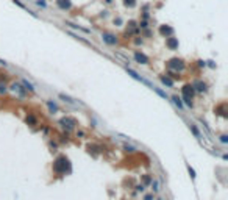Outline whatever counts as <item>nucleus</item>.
I'll use <instances>...</instances> for the list:
<instances>
[{
  "label": "nucleus",
  "instance_id": "nucleus-9",
  "mask_svg": "<svg viewBox=\"0 0 228 200\" xmlns=\"http://www.w3.org/2000/svg\"><path fill=\"white\" fill-rule=\"evenodd\" d=\"M192 88H194V89H197L198 92H205V91H206V85H205L203 81L197 80V81H194V83H192Z\"/></svg>",
  "mask_w": 228,
  "mask_h": 200
},
{
  "label": "nucleus",
  "instance_id": "nucleus-14",
  "mask_svg": "<svg viewBox=\"0 0 228 200\" xmlns=\"http://www.w3.org/2000/svg\"><path fill=\"white\" fill-rule=\"evenodd\" d=\"M191 131H192V133H194V136H195V138H200V131L197 130V127H195V125H191Z\"/></svg>",
  "mask_w": 228,
  "mask_h": 200
},
{
  "label": "nucleus",
  "instance_id": "nucleus-16",
  "mask_svg": "<svg viewBox=\"0 0 228 200\" xmlns=\"http://www.w3.org/2000/svg\"><path fill=\"white\" fill-rule=\"evenodd\" d=\"M22 83H24V86H25L27 89H30V91H33V89H34V88H33V85H31V83H28V81H27V80H22Z\"/></svg>",
  "mask_w": 228,
  "mask_h": 200
},
{
  "label": "nucleus",
  "instance_id": "nucleus-24",
  "mask_svg": "<svg viewBox=\"0 0 228 200\" xmlns=\"http://www.w3.org/2000/svg\"><path fill=\"white\" fill-rule=\"evenodd\" d=\"M153 191H155V192H156V191H158V181H153Z\"/></svg>",
  "mask_w": 228,
  "mask_h": 200
},
{
  "label": "nucleus",
  "instance_id": "nucleus-8",
  "mask_svg": "<svg viewBox=\"0 0 228 200\" xmlns=\"http://www.w3.org/2000/svg\"><path fill=\"white\" fill-rule=\"evenodd\" d=\"M166 44H167V47L170 50H177V49H178V39H177V38H167Z\"/></svg>",
  "mask_w": 228,
  "mask_h": 200
},
{
  "label": "nucleus",
  "instance_id": "nucleus-17",
  "mask_svg": "<svg viewBox=\"0 0 228 200\" xmlns=\"http://www.w3.org/2000/svg\"><path fill=\"white\" fill-rule=\"evenodd\" d=\"M60 97H61V99H64L66 102H69V103H72V105H74V100H72L70 97H67V95H64V94H60Z\"/></svg>",
  "mask_w": 228,
  "mask_h": 200
},
{
  "label": "nucleus",
  "instance_id": "nucleus-25",
  "mask_svg": "<svg viewBox=\"0 0 228 200\" xmlns=\"http://www.w3.org/2000/svg\"><path fill=\"white\" fill-rule=\"evenodd\" d=\"M125 150H127V152H134V149L130 147V145H125Z\"/></svg>",
  "mask_w": 228,
  "mask_h": 200
},
{
  "label": "nucleus",
  "instance_id": "nucleus-1",
  "mask_svg": "<svg viewBox=\"0 0 228 200\" xmlns=\"http://www.w3.org/2000/svg\"><path fill=\"white\" fill-rule=\"evenodd\" d=\"M53 170H55V174H58V175H63V174H66V172H69L70 170L69 160H67L66 156H58L53 163Z\"/></svg>",
  "mask_w": 228,
  "mask_h": 200
},
{
  "label": "nucleus",
  "instance_id": "nucleus-11",
  "mask_svg": "<svg viewBox=\"0 0 228 200\" xmlns=\"http://www.w3.org/2000/svg\"><path fill=\"white\" fill-rule=\"evenodd\" d=\"M161 81H163V85L169 86V88H172V86H174V80H172V78H169L167 75H166V77H161Z\"/></svg>",
  "mask_w": 228,
  "mask_h": 200
},
{
  "label": "nucleus",
  "instance_id": "nucleus-21",
  "mask_svg": "<svg viewBox=\"0 0 228 200\" xmlns=\"http://www.w3.org/2000/svg\"><path fill=\"white\" fill-rule=\"evenodd\" d=\"M220 141H222L223 144H225V142H228V136H227V135H222V136H220Z\"/></svg>",
  "mask_w": 228,
  "mask_h": 200
},
{
  "label": "nucleus",
  "instance_id": "nucleus-4",
  "mask_svg": "<svg viewBox=\"0 0 228 200\" xmlns=\"http://www.w3.org/2000/svg\"><path fill=\"white\" fill-rule=\"evenodd\" d=\"M60 124L63 125V128H66V131H70L75 127V120L70 119V117H63L60 120Z\"/></svg>",
  "mask_w": 228,
  "mask_h": 200
},
{
  "label": "nucleus",
  "instance_id": "nucleus-22",
  "mask_svg": "<svg viewBox=\"0 0 228 200\" xmlns=\"http://www.w3.org/2000/svg\"><path fill=\"white\" fill-rule=\"evenodd\" d=\"M150 181H152V178H150L148 175H145V177H144V183H145V185H148Z\"/></svg>",
  "mask_w": 228,
  "mask_h": 200
},
{
  "label": "nucleus",
  "instance_id": "nucleus-18",
  "mask_svg": "<svg viewBox=\"0 0 228 200\" xmlns=\"http://www.w3.org/2000/svg\"><path fill=\"white\" fill-rule=\"evenodd\" d=\"M188 170H189V175H191V178H195V177H197V175H195V170H194L191 166H188Z\"/></svg>",
  "mask_w": 228,
  "mask_h": 200
},
{
  "label": "nucleus",
  "instance_id": "nucleus-6",
  "mask_svg": "<svg viewBox=\"0 0 228 200\" xmlns=\"http://www.w3.org/2000/svg\"><path fill=\"white\" fill-rule=\"evenodd\" d=\"M159 33H161L163 36H172L174 35V28H172V27H169V25H161L159 27Z\"/></svg>",
  "mask_w": 228,
  "mask_h": 200
},
{
  "label": "nucleus",
  "instance_id": "nucleus-5",
  "mask_svg": "<svg viewBox=\"0 0 228 200\" xmlns=\"http://www.w3.org/2000/svg\"><path fill=\"white\" fill-rule=\"evenodd\" d=\"M102 38H103L105 42L109 44V45H114V44L117 42V38H116L114 35H111V33H103V35H102Z\"/></svg>",
  "mask_w": 228,
  "mask_h": 200
},
{
  "label": "nucleus",
  "instance_id": "nucleus-15",
  "mask_svg": "<svg viewBox=\"0 0 228 200\" xmlns=\"http://www.w3.org/2000/svg\"><path fill=\"white\" fill-rule=\"evenodd\" d=\"M172 99H174V102H175L177 106H178V108H183V102H181V99H178L177 95H175V97H172Z\"/></svg>",
  "mask_w": 228,
  "mask_h": 200
},
{
  "label": "nucleus",
  "instance_id": "nucleus-20",
  "mask_svg": "<svg viewBox=\"0 0 228 200\" xmlns=\"http://www.w3.org/2000/svg\"><path fill=\"white\" fill-rule=\"evenodd\" d=\"M223 110H225V105H222V106H220V108H219V110H217V111H219V114H220V116H227L225 113H223Z\"/></svg>",
  "mask_w": 228,
  "mask_h": 200
},
{
  "label": "nucleus",
  "instance_id": "nucleus-7",
  "mask_svg": "<svg viewBox=\"0 0 228 200\" xmlns=\"http://www.w3.org/2000/svg\"><path fill=\"white\" fill-rule=\"evenodd\" d=\"M134 60L139 63V64H148V58L144 55V53H141V52H136L134 53Z\"/></svg>",
  "mask_w": 228,
  "mask_h": 200
},
{
  "label": "nucleus",
  "instance_id": "nucleus-10",
  "mask_svg": "<svg viewBox=\"0 0 228 200\" xmlns=\"http://www.w3.org/2000/svg\"><path fill=\"white\" fill-rule=\"evenodd\" d=\"M56 5L61 8V10H69V8L72 6L70 0H56Z\"/></svg>",
  "mask_w": 228,
  "mask_h": 200
},
{
  "label": "nucleus",
  "instance_id": "nucleus-3",
  "mask_svg": "<svg viewBox=\"0 0 228 200\" xmlns=\"http://www.w3.org/2000/svg\"><path fill=\"white\" fill-rule=\"evenodd\" d=\"M169 67H170L172 70H178V72H181V70L184 69V63L181 61V60H178V58H174V60L169 61Z\"/></svg>",
  "mask_w": 228,
  "mask_h": 200
},
{
  "label": "nucleus",
  "instance_id": "nucleus-12",
  "mask_svg": "<svg viewBox=\"0 0 228 200\" xmlns=\"http://www.w3.org/2000/svg\"><path fill=\"white\" fill-rule=\"evenodd\" d=\"M124 5L128 6V8H133L136 5V0H124Z\"/></svg>",
  "mask_w": 228,
  "mask_h": 200
},
{
  "label": "nucleus",
  "instance_id": "nucleus-13",
  "mask_svg": "<svg viewBox=\"0 0 228 200\" xmlns=\"http://www.w3.org/2000/svg\"><path fill=\"white\" fill-rule=\"evenodd\" d=\"M47 106H49V110L52 111V113H55V111H58V106L55 105V103H52V102H47Z\"/></svg>",
  "mask_w": 228,
  "mask_h": 200
},
{
  "label": "nucleus",
  "instance_id": "nucleus-23",
  "mask_svg": "<svg viewBox=\"0 0 228 200\" xmlns=\"http://www.w3.org/2000/svg\"><path fill=\"white\" fill-rule=\"evenodd\" d=\"M5 91H6V86L0 83V94H3V92H5Z\"/></svg>",
  "mask_w": 228,
  "mask_h": 200
},
{
  "label": "nucleus",
  "instance_id": "nucleus-2",
  "mask_svg": "<svg viewBox=\"0 0 228 200\" xmlns=\"http://www.w3.org/2000/svg\"><path fill=\"white\" fill-rule=\"evenodd\" d=\"M181 92H183L184 103L188 106H192V99H194V92H195V89L192 88V85H184L183 89H181Z\"/></svg>",
  "mask_w": 228,
  "mask_h": 200
},
{
  "label": "nucleus",
  "instance_id": "nucleus-19",
  "mask_svg": "<svg viewBox=\"0 0 228 200\" xmlns=\"http://www.w3.org/2000/svg\"><path fill=\"white\" fill-rule=\"evenodd\" d=\"M27 124H31V125H33V124H36V119H34L33 116H28V117H27Z\"/></svg>",
  "mask_w": 228,
  "mask_h": 200
},
{
  "label": "nucleus",
  "instance_id": "nucleus-26",
  "mask_svg": "<svg viewBox=\"0 0 228 200\" xmlns=\"http://www.w3.org/2000/svg\"><path fill=\"white\" fill-rule=\"evenodd\" d=\"M145 200H152V195H145Z\"/></svg>",
  "mask_w": 228,
  "mask_h": 200
}]
</instances>
